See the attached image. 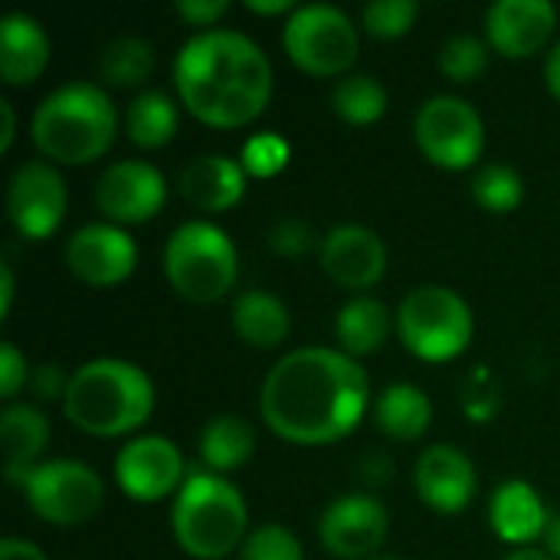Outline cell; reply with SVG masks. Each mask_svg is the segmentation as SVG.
<instances>
[{
	"label": "cell",
	"mask_w": 560,
	"mask_h": 560,
	"mask_svg": "<svg viewBox=\"0 0 560 560\" xmlns=\"http://www.w3.org/2000/svg\"><path fill=\"white\" fill-rule=\"evenodd\" d=\"M49 443V420L33 404H7L0 413V453L7 482L20 486L39 463Z\"/></svg>",
	"instance_id": "cell-22"
},
{
	"label": "cell",
	"mask_w": 560,
	"mask_h": 560,
	"mask_svg": "<svg viewBox=\"0 0 560 560\" xmlns=\"http://www.w3.org/2000/svg\"><path fill=\"white\" fill-rule=\"evenodd\" d=\"M226 10H230L226 0H177V3H174V13H177L184 23H190V26H207V30H213V23H217L220 16H226Z\"/></svg>",
	"instance_id": "cell-37"
},
{
	"label": "cell",
	"mask_w": 560,
	"mask_h": 560,
	"mask_svg": "<svg viewBox=\"0 0 560 560\" xmlns=\"http://www.w3.org/2000/svg\"><path fill=\"white\" fill-rule=\"evenodd\" d=\"M472 197L489 213H512L525 200V180L515 167L492 161L472 174Z\"/></svg>",
	"instance_id": "cell-30"
},
{
	"label": "cell",
	"mask_w": 560,
	"mask_h": 560,
	"mask_svg": "<svg viewBox=\"0 0 560 560\" xmlns=\"http://www.w3.org/2000/svg\"><path fill=\"white\" fill-rule=\"evenodd\" d=\"M476 331L469 302L446 285L427 282L410 289L397 305V335L404 348L423 361L459 358Z\"/></svg>",
	"instance_id": "cell-7"
},
{
	"label": "cell",
	"mask_w": 560,
	"mask_h": 560,
	"mask_svg": "<svg viewBox=\"0 0 560 560\" xmlns=\"http://www.w3.org/2000/svg\"><path fill=\"white\" fill-rule=\"evenodd\" d=\"M555 26L558 7L551 0H495L486 10V39L509 59L541 52Z\"/></svg>",
	"instance_id": "cell-18"
},
{
	"label": "cell",
	"mask_w": 560,
	"mask_h": 560,
	"mask_svg": "<svg viewBox=\"0 0 560 560\" xmlns=\"http://www.w3.org/2000/svg\"><path fill=\"white\" fill-rule=\"evenodd\" d=\"M233 328L249 348H279L292 331L289 305L266 292V289H246L233 302Z\"/></svg>",
	"instance_id": "cell-24"
},
{
	"label": "cell",
	"mask_w": 560,
	"mask_h": 560,
	"mask_svg": "<svg viewBox=\"0 0 560 560\" xmlns=\"http://www.w3.org/2000/svg\"><path fill=\"white\" fill-rule=\"evenodd\" d=\"M289 59L312 75H348L358 59L361 36L354 20L335 3H299L282 23Z\"/></svg>",
	"instance_id": "cell-8"
},
{
	"label": "cell",
	"mask_w": 560,
	"mask_h": 560,
	"mask_svg": "<svg viewBox=\"0 0 560 560\" xmlns=\"http://www.w3.org/2000/svg\"><path fill=\"white\" fill-rule=\"evenodd\" d=\"M33 144L52 164H92L102 158L118 131V112L105 85L62 82L36 105L30 118Z\"/></svg>",
	"instance_id": "cell-4"
},
{
	"label": "cell",
	"mask_w": 560,
	"mask_h": 560,
	"mask_svg": "<svg viewBox=\"0 0 560 560\" xmlns=\"http://www.w3.org/2000/svg\"><path fill=\"white\" fill-rule=\"evenodd\" d=\"M10 305H13V266L3 259L0 262V318L10 315Z\"/></svg>",
	"instance_id": "cell-42"
},
{
	"label": "cell",
	"mask_w": 560,
	"mask_h": 560,
	"mask_svg": "<svg viewBox=\"0 0 560 560\" xmlns=\"http://www.w3.org/2000/svg\"><path fill=\"white\" fill-rule=\"evenodd\" d=\"M548 522H551V515H548L545 499L525 479H509L492 492L489 525L505 545L528 548L535 538H545Z\"/></svg>",
	"instance_id": "cell-21"
},
{
	"label": "cell",
	"mask_w": 560,
	"mask_h": 560,
	"mask_svg": "<svg viewBox=\"0 0 560 560\" xmlns=\"http://www.w3.org/2000/svg\"><path fill=\"white\" fill-rule=\"evenodd\" d=\"M177 121L180 108L164 89H144L125 108V135L144 151L164 148L174 138Z\"/></svg>",
	"instance_id": "cell-27"
},
{
	"label": "cell",
	"mask_w": 560,
	"mask_h": 560,
	"mask_svg": "<svg viewBox=\"0 0 560 560\" xmlns=\"http://www.w3.org/2000/svg\"><path fill=\"white\" fill-rule=\"evenodd\" d=\"M0 118H3V131H0V151H10L13 135H16V115H13V102L0 98Z\"/></svg>",
	"instance_id": "cell-41"
},
{
	"label": "cell",
	"mask_w": 560,
	"mask_h": 560,
	"mask_svg": "<svg viewBox=\"0 0 560 560\" xmlns=\"http://www.w3.org/2000/svg\"><path fill=\"white\" fill-rule=\"evenodd\" d=\"M246 7L253 10V13H262V16H276V13H292L299 3L295 0H246Z\"/></svg>",
	"instance_id": "cell-43"
},
{
	"label": "cell",
	"mask_w": 560,
	"mask_h": 560,
	"mask_svg": "<svg viewBox=\"0 0 560 560\" xmlns=\"http://www.w3.org/2000/svg\"><path fill=\"white\" fill-rule=\"evenodd\" d=\"M66 266L69 272L92 285V289H112L121 285L135 266H138V243L128 236L125 226H115L108 220L85 223L66 240Z\"/></svg>",
	"instance_id": "cell-15"
},
{
	"label": "cell",
	"mask_w": 560,
	"mask_h": 560,
	"mask_svg": "<svg viewBox=\"0 0 560 560\" xmlns=\"http://www.w3.org/2000/svg\"><path fill=\"white\" fill-rule=\"evenodd\" d=\"M30 381V364H26V358L16 351V345H10V341H3L0 345V397H16L20 394V387Z\"/></svg>",
	"instance_id": "cell-36"
},
{
	"label": "cell",
	"mask_w": 560,
	"mask_h": 560,
	"mask_svg": "<svg viewBox=\"0 0 560 560\" xmlns=\"http://www.w3.org/2000/svg\"><path fill=\"white\" fill-rule=\"evenodd\" d=\"M154 397L151 374L135 361L92 358L69 374L62 413L89 436H125L148 423Z\"/></svg>",
	"instance_id": "cell-3"
},
{
	"label": "cell",
	"mask_w": 560,
	"mask_h": 560,
	"mask_svg": "<svg viewBox=\"0 0 560 560\" xmlns=\"http://www.w3.org/2000/svg\"><path fill=\"white\" fill-rule=\"evenodd\" d=\"M26 505L36 518L72 528L98 515L105 502L102 476L79 463V459H43L23 482H20Z\"/></svg>",
	"instance_id": "cell-9"
},
{
	"label": "cell",
	"mask_w": 560,
	"mask_h": 560,
	"mask_svg": "<svg viewBox=\"0 0 560 560\" xmlns=\"http://www.w3.org/2000/svg\"><path fill=\"white\" fill-rule=\"evenodd\" d=\"M0 560H49V558L39 551V545H33V541H26V538H13V535H7V538L0 541Z\"/></svg>",
	"instance_id": "cell-39"
},
{
	"label": "cell",
	"mask_w": 560,
	"mask_h": 560,
	"mask_svg": "<svg viewBox=\"0 0 560 560\" xmlns=\"http://www.w3.org/2000/svg\"><path fill=\"white\" fill-rule=\"evenodd\" d=\"M249 509L243 492L210 469H190L171 509V532L194 560H223L243 548Z\"/></svg>",
	"instance_id": "cell-5"
},
{
	"label": "cell",
	"mask_w": 560,
	"mask_h": 560,
	"mask_svg": "<svg viewBox=\"0 0 560 560\" xmlns=\"http://www.w3.org/2000/svg\"><path fill=\"white\" fill-rule=\"evenodd\" d=\"M164 200H167L164 174L141 158H121L108 164L95 184V207L115 226L144 223L158 217Z\"/></svg>",
	"instance_id": "cell-12"
},
{
	"label": "cell",
	"mask_w": 560,
	"mask_h": 560,
	"mask_svg": "<svg viewBox=\"0 0 560 560\" xmlns=\"http://www.w3.org/2000/svg\"><path fill=\"white\" fill-rule=\"evenodd\" d=\"M374 423L381 433L410 443L420 440L433 423V404L423 387L417 384H390L374 400Z\"/></svg>",
	"instance_id": "cell-25"
},
{
	"label": "cell",
	"mask_w": 560,
	"mask_h": 560,
	"mask_svg": "<svg viewBox=\"0 0 560 560\" xmlns=\"http://www.w3.org/2000/svg\"><path fill=\"white\" fill-rule=\"evenodd\" d=\"M331 108L348 125H374L387 112V89L377 75L348 72L331 89Z\"/></svg>",
	"instance_id": "cell-29"
},
{
	"label": "cell",
	"mask_w": 560,
	"mask_h": 560,
	"mask_svg": "<svg viewBox=\"0 0 560 560\" xmlns=\"http://www.w3.org/2000/svg\"><path fill=\"white\" fill-rule=\"evenodd\" d=\"M387 535H390V515L368 492H351V495L335 499L318 518V538L331 558H377Z\"/></svg>",
	"instance_id": "cell-14"
},
{
	"label": "cell",
	"mask_w": 560,
	"mask_h": 560,
	"mask_svg": "<svg viewBox=\"0 0 560 560\" xmlns=\"http://www.w3.org/2000/svg\"><path fill=\"white\" fill-rule=\"evenodd\" d=\"M174 89L180 105L203 125L240 128L266 112L272 98V62L240 30H200L174 56Z\"/></svg>",
	"instance_id": "cell-2"
},
{
	"label": "cell",
	"mask_w": 560,
	"mask_h": 560,
	"mask_svg": "<svg viewBox=\"0 0 560 560\" xmlns=\"http://www.w3.org/2000/svg\"><path fill=\"white\" fill-rule=\"evenodd\" d=\"M30 387L39 400H62L69 387V374L59 371V364H43L36 374H30Z\"/></svg>",
	"instance_id": "cell-38"
},
{
	"label": "cell",
	"mask_w": 560,
	"mask_h": 560,
	"mask_svg": "<svg viewBox=\"0 0 560 560\" xmlns=\"http://www.w3.org/2000/svg\"><path fill=\"white\" fill-rule=\"evenodd\" d=\"M371 560H407V558H397V555H377V558Z\"/></svg>",
	"instance_id": "cell-46"
},
{
	"label": "cell",
	"mask_w": 560,
	"mask_h": 560,
	"mask_svg": "<svg viewBox=\"0 0 560 560\" xmlns=\"http://www.w3.org/2000/svg\"><path fill=\"white\" fill-rule=\"evenodd\" d=\"M417 13H420L417 0H371L361 10V26L371 36L394 39V36H404L413 26Z\"/></svg>",
	"instance_id": "cell-32"
},
{
	"label": "cell",
	"mask_w": 560,
	"mask_h": 560,
	"mask_svg": "<svg viewBox=\"0 0 560 560\" xmlns=\"http://www.w3.org/2000/svg\"><path fill=\"white\" fill-rule=\"evenodd\" d=\"M246 167L230 154H197L177 174L180 197L200 213H223L246 194Z\"/></svg>",
	"instance_id": "cell-19"
},
{
	"label": "cell",
	"mask_w": 560,
	"mask_h": 560,
	"mask_svg": "<svg viewBox=\"0 0 560 560\" xmlns=\"http://www.w3.org/2000/svg\"><path fill=\"white\" fill-rule=\"evenodd\" d=\"M413 138L417 148L446 171H466L482 158L486 148V125L472 102L463 95H430L413 115Z\"/></svg>",
	"instance_id": "cell-10"
},
{
	"label": "cell",
	"mask_w": 560,
	"mask_h": 560,
	"mask_svg": "<svg viewBox=\"0 0 560 560\" xmlns=\"http://www.w3.org/2000/svg\"><path fill=\"white\" fill-rule=\"evenodd\" d=\"M318 262L341 289H371L387 272V246L364 223H338L322 236Z\"/></svg>",
	"instance_id": "cell-16"
},
{
	"label": "cell",
	"mask_w": 560,
	"mask_h": 560,
	"mask_svg": "<svg viewBox=\"0 0 560 560\" xmlns=\"http://www.w3.org/2000/svg\"><path fill=\"white\" fill-rule=\"evenodd\" d=\"M240 560H305L299 538L282 525H259L246 535Z\"/></svg>",
	"instance_id": "cell-33"
},
{
	"label": "cell",
	"mask_w": 560,
	"mask_h": 560,
	"mask_svg": "<svg viewBox=\"0 0 560 560\" xmlns=\"http://www.w3.org/2000/svg\"><path fill=\"white\" fill-rule=\"evenodd\" d=\"M368 404V371L338 348H295L269 368L259 387L266 427L299 446H325L354 433Z\"/></svg>",
	"instance_id": "cell-1"
},
{
	"label": "cell",
	"mask_w": 560,
	"mask_h": 560,
	"mask_svg": "<svg viewBox=\"0 0 560 560\" xmlns=\"http://www.w3.org/2000/svg\"><path fill=\"white\" fill-rule=\"evenodd\" d=\"M545 85L555 98H560V39L551 46V52L545 59Z\"/></svg>",
	"instance_id": "cell-40"
},
{
	"label": "cell",
	"mask_w": 560,
	"mask_h": 560,
	"mask_svg": "<svg viewBox=\"0 0 560 560\" xmlns=\"http://www.w3.org/2000/svg\"><path fill=\"white\" fill-rule=\"evenodd\" d=\"M489 39L476 36V33H456L440 46L436 66L446 79L453 82H476L486 69H489Z\"/></svg>",
	"instance_id": "cell-31"
},
{
	"label": "cell",
	"mask_w": 560,
	"mask_h": 560,
	"mask_svg": "<svg viewBox=\"0 0 560 560\" xmlns=\"http://www.w3.org/2000/svg\"><path fill=\"white\" fill-rule=\"evenodd\" d=\"M154 72V46L141 36H115L98 52V79L115 89H131L148 82Z\"/></svg>",
	"instance_id": "cell-28"
},
{
	"label": "cell",
	"mask_w": 560,
	"mask_h": 560,
	"mask_svg": "<svg viewBox=\"0 0 560 560\" xmlns=\"http://www.w3.org/2000/svg\"><path fill=\"white\" fill-rule=\"evenodd\" d=\"M502 560H555L548 551H538V548H515L509 551Z\"/></svg>",
	"instance_id": "cell-45"
},
{
	"label": "cell",
	"mask_w": 560,
	"mask_h": 560,
	"mask_svg": "<svg viewBox=\"0 0 560 560\" xmlns=\"http://www.w3.org/2000/svg\"><path fill=\"white\" fill-rule=\"evenodd\" d=\"M476 463L453 443L427 446L413 463V489L423 505L443 515L463 512L476 495Z\"/></svg>",
	"instance_id": "cell-17"
},
{
	"label": "cell",
	"mask_w": 560,
	"mask_h": 560,
	"mask_svg": "<svg viewBox=\"0 0 560 560\" xmlns=\"http://www.w3.org/2000/svg\"><path fill=\"white\" fill-rule=\"evenodd\" d=\"M164 276L177 295L207 305L230 295L240 276V253L223 226L187 220L164 243Z\"/></svg>",
	"instance_id": "cell-6"
},
{
	"label": "cell",
	"mask_w": 560,
	"mask_h": 560,
	"mask_svg": "<svg viewBox=\"0 0 560 560\" xmlns=\"http://www.w3.org/2000/svg\"><path fill=\"white\" fill-rule=\"evenodd\" d=\"M394 315L390 308L374 299V295H354L348 299L338 315H335V338H338V351H345L348 358H364L374 354L387 345L390 328H394Z\"/></svg>",
	"instance_id": "cell-23"
},
{
	"label": "cell",
	"mask_w": 560,
	"mask_h": 560,
	"mask_svg": "<svg viewBox=\"0 0 560 560\" xmlns=\"http://www.w3.org/2000/svg\"><path fill=\"white\" fill-rule=\"evenodd\" d=\"M545 551H548L555 560H560V512L558 515H551V522H548V532H545Z\"/></svg>",
	"instance_id": "cell-44"
},
{
	"label": "cell",
	"mask_w": 560,
	"mask_h": 560,
	"mask_svg": "<svg viewBox=\"0 0 560 560\" xmlns=\"http://www.w3.org/2000/svg\"><path fill=\"white\" fill-rule=\"evenodd\" d=\"M269 246H272V253H279V256L299 259V256H305V253L315 246V236H312V230H308L305 220L282 217V220L272 223V230H269Z\"/></svg>",
	"instance_id": "cell-35"
},
{
	"label": "cell",
	"mask_w": 560,
	"mask_h": 560,
	"mask_svg": "<svg viewBox=\"0 0 560 560\" xmlns=\"http://www.w3.org/2000/svg\"><path fill=\"white\" fill-rule=\"evenodd\" d=\"M184 456L174 440L148 433L128 440L115 456V482L135 502H161L184 486Z\"/></svg>",
	"instance_id": "cell-13"
},
{
	"label": "cell",
	"mask_w": 560,
	"mask_h": 560,
	"mask_svg": "<svg viewBox=\"0 0 560 560\" xmlns=\"http://www.w3.org/2000/svg\"><path fill=\"white\" fill-rule=\"evenodd\" d=\"M200 459L210 472L223 476L240 469L253 450H256V430L236 417V413H220L213 420H207V427L200 430Z\"/></svg>",
	"instance_id": "cell-26"
},
{
	"label": "cell",
	"mask_w": 560,
	"mask_h": 560,
	"mask_svg": "<svg viewBox=\"0 0 560 560\" xmlns=\"http://www.w3.org/2000/svg\"><path fill=\"white\" fill-rule=\"evenodd\" d=\"M69 207V190L52 161H23L7 180V217L26 240L56 233Z\"/></svg>",
	"instance_id": "cell-11"
},
{
	"label": "cell",
	"mask_w": 560,
	"mask_h": 560,
	"mask_svg": "<svg viewBox=\"0 0 560 560\" xmlns=\"http://www.w3.org/2000/svg\"><path fill=\"white\" fill-rule=\"evenodd\" d=\"M289 141L276 131H256L240 154V164L249 177H272L289 164Z\"/></svg>",
	"instance_id": "cell-34"
},
{
	"label": "cell",
	"mask_w": 560,
	"mask_h": 560,
	"mask_svg": "<svg viewBox=\"0 0 560 560\" xmlns=\"http://www.w3.org/2000/svg\"><path fill=\"white\" fill-rule=\"evenodd\" d=\"M52 56L49 33L43 23L23 10H13L0 20V75L7 85L36 82Z\"/></svg>",
	"instance_id": "cell-20"
}]
</instances>
